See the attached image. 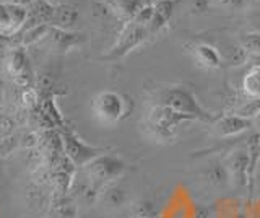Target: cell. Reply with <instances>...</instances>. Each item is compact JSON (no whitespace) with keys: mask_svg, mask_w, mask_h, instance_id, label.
Listing matches in <instances>:
<instances>
[{"mask_svg":"<svg viewBox=\"0 0 260 218\" xmlns=\"http://www.w3.org/2000/svg\"><path fill=\"white\" fill-rule=\"evenodd\" d=\"M231 182L241 192H250V160L246 150H236L226 160Z\"/></svg>","mask_w":260,"mask_h":218,"instance_id":"9","label":"cell"},{"mask_svg":"<svg viewBox=\"0 0 260 218\" xmlns=\"http://www.w3.org/2000/svg\"><path fill=\"white\" fill-rule=\"evenodd\" d=\"M156 218H161V216H159V215H158V216H156Z\"/></svg>","mask_w":260,"mask_h":218,"instance_id":"34","label":"cell"},{"mask_svg":"<svg viewBox=\"0 0 260 218\" xmlns=\"http://www.w3.org/2000/svg\"><path fill=\"white\" fill-rule=\"evenodd\" d=\"M250 192L255 194L260 197V168L255 169L254 177H252V184H250Z\"/></svg>","mask_w":260,"mask_h":218,"instance_id":"26","label":"cell"},{"mask_svg":"<svg viewBox=\"0 0 260 218\" xmlns=\"http://www.w3.org/2000/svg\"><path fill=\"white\" fill-rule=\"evenodd\" d=\"M127 165L125 161L112 153H103L101 157L94 158L91 163H88L83 171L89 181L104 188L106 184L116 182L119 177L125 173Z\"/></svg>","mask_w":260,"mask_h":218,"instance_id":"3","label":"cell"},{"mask_svg":"<svg viewBox=\"0 0 260 218\" xmlns=\"http://www.w3.org/2000/svg\"><path fill=\"white\" fill-rule=\"evenodd\" d=\"M28 23V9L12 2H0V38L18 36Z\"/></svg>","mask_w":260,"mask_h":218,"instance_id":"8","label":"cell"},{"mask_svg":"<svg viewBox=\"0 0 260 218\" xmlns=\"http://www.w3.org/2000/svg\"><path fill=\"white\" fill-rule=\"evenodd\" d=\"M143 5V0H111L109 2L112 13L124 23L132 21L137 17V13L142 10Z\"/></svg>","mask_w":260,"mask_h":218,"instance_id":"18","label":"cell"},{"mask_svg":"<svg viewBox=\"0 0 260 218\" xmlns=\"http://www.w3.org/2000/svg\"><path fill=\"white\" fill-rule=\"evenodd\" d=\"M153 5H154V15L148 26L151 36L156 35L158 31H161L162 28H166L169 25V21L174 17L176 9H177V0H158V2Z\"/></svg>","mask_w":260,"mask_h":218,"instance_id":"13","label":"cell"},{"mask_svg":"<svg viewBox=\"0 0 260 218\" xmlns=\"http://www.w3.org/2000/svg\"><path fill=\"white\" fill-rule=\"evenodd\" d=\"M156 104L168 106L187 116H192L197 120H200V122L213 124L218 119V116L211 114V112H208L203 108L199 103L197 96L193 95V91L184 85H173V86H166V88H162V90H159L156 95Z\"/></svg>","mask_w":260,"mask_h":218,"instance_id":"1","label":"cell"},{"mask_svg":"<svg viewBox=\"0 0 260 218\" xmlns=\"http://www.w3.org/2000/svg\"><path fill=\"white\" fill-rule=\"evenodd\" d=\"M252 26H254V31L260 33V7L252 13Z\"/></svg>","mask_w":260,"mask_h":218,"instance_id":"27","label":"cell"},{"mask_svg":"<svg viewBox=\"0 0 260 218\" xmlns=\"http://www.w3.org/2000/svg\"><path fill=\"white\" fill-rule=\"evenodd\" d=\"M59 132H60L62 143H63V153L69 157V160L77 168H85L88 163H91L94 158L101 157L103 153L108 151L106 148L86 143L73 129L67 126L62 127Z\"/></svg>","mask_w":260,"mask_h":218,"instance_id":"4","label":"cell"},{"mask_svg":"<svg viewBox=\"0 0 260 218\" xmlns=\"http://www.w3.org/2000/svg\"><path fill=\"white\" fill-rule=\"evenodd\" d=\"M213 131L218 137H234V135H241L242 132L249 131V129L254 127V120L241 117L238 114H224V116H218V119L213 124Z\"/></svg>","mask_w":260,"mask_h":218,"instance_id":"11","label":"cell"},{"mask_svg":"<svg viewBox=\"0 0 260 218\" xmlns=\"http://www.w3.org/2000/svg\"><path fill=\"white\" fill-rule=\"evenodd\" d=\"M125 98L116 91H101L93 98V112L94 116L104 124H114L125 116Z\"/></svg>","mask_w":260,"mask_h":218,"instance_id":"7","label":"cell"},{"mask_svg":"<svg viewBox=\"0 0 260 218\" xmlns=\"http://www.w3.org/2000/svg\"><path fill=\"white\" fill-rule=\"evenodd\" d=\"M10 2H12V4H16V5H21V7H26V9H28V7H29L32 2H35V0H10Z\"/></svg>","mask_w":260,"mask_h":218,"instance_id":"28","label":"cell"},{"mask_svg":"<svg viewBox=\"0 0 260 218\" xmlns=\"http://www.w3.org/2000/svg\"><path fill=\"white\" fill-rule=\"evenodd\" d=\"M208 216V210L203 208V207H199V213H197V218H207Z\"/></svg>","mask_w":260,"mask_h":218,"instance_id":"29","label":"cell"},{"mask_svg":"<svg viewBox=\"0 0 260 218\" xmlns=\"http://www.w3.org/2000/svg\"><path fill=\"white\" fill-rule=\"evenodd\" d=\"M242 47L249 52V55H258L260 54V33L257 31H249L244 33L239 39Z\"/></svg>","mask_w":260,"mask_h":218,"instance_id":"22","label":"cell"},{"mask_svg":"<svg viewBox=\"0 0 260 218\" xmlns=\"http://www.w3.org/2000/svg\"><path fill=\"white\" fill-rule=\"evenodd\" d=\"M202 177L210 188H215V189H223L231 182L226 161H221V160H211L205 166V169L202 171Z\"/></svg>","mask_w":260,"mask_h":218,"instance_id":"12","label":"cell"},{"mask_svg":"<svg viewBox=\"0 0 260 218\" xmlns=\"http://www.w3.org/2000/svg\"><path fill=\"white\" fill-rule=\"evenodd\" d=\"M255 124H257V126H260V114L254 119V126H255Z\"/></svg>","mask_w":260,"mask_h":218,"instance_id":"32","label":"cell"},{"mask_svg":"<svg viewBox=\"0 0 260 218\" xmlns=\"http://www.w3.org/2000/svg\"><path fill=\"white\" fill-rule=\"evenodd\" d=\"M193 57L202 67L205 69H219L223 66V59H221V52H219L218 47L202 43V44H195L192 47Z\"/></svg>","mask_w":260,"mask_h":218,"instance_id":"15","label":"cell"},{"mask_svg":"<svg viewBox=\"0 0 260 218\" xmlns=\"http://www.w3.org/2000/svg\"><path fill=\"white\" fill-rule=\"evenodd\" d=\"M242 88L247 96L260 98V66H254L247 72L242 80Z\"/></svg>","mask_w":260,"mask_h":218,"instance_id":"21","label":"cell"},{"mask_svg":"<svg viewBox=\"0 0 260 218\" xmlns=\"http://www.w3.org/2000/svg\"><path fill=\"white\" fill-rule=\"evenodd\" d=\"M219 4L226 9H233V10H241V9H246L249 0H219Z\"/></svg>","mask_w":260,"mask_h":218,"instance_id":"24","label":"cell"},{"mask_svg":"<svg viewBox=\"0 0 260 218\" xmlns=\"http://www.w3.org/2000/svg\"><path fill=\"white\" fill-rule=\"evenodd\" d=\"M4 98H5V90H4V86L2 83H0V104L4 103Z\"/></svg>","mask_w":260,"mask_h":218,"instance_id":"31","label":"cell"},{"mask_svg":"<svg viewBox=\"0 0 260 218\" xmlns=\"http://www.w3.org/2000/svg\"><path fill=\"white\" fill-rule=\"evenodd\" d=\"M234 114L254 120L260 114V98H257V96H247L239 106H236Z\"/></svg>","mask_w":260,"mask_h":218,"instance_id":"20","label":"cell"},{"mask_svg":"<svg viewBox=\"0 0 260 218\" xmlns=\"http://www.w3.org/2000/svg\"><path fill=\"white\" fill-rule=\"evenodd\" d=\"M46 2L52 4V5H62V4H67L65 0H46Z\"/></svg>","mask_w":260,"mask_h":218,"instance_id":"30","label":"cell"},{"mask_svg":"<svg viewBox=\"0 0 260 218\" xmlns=\"http://www.w3.org/2000/svg\"><path fill=\"white\" fill-rule=\"evenodd\" d=\"M153 15H154V5L153 4H145L142 7V10L137 13V17L132 21H135V23H138V25L148 28L151 20H153Z\"/></svg>","mask_w":260,"mask_h":218,"instance_id":"23","label":"cell"},{"mask_svg":"<svg viewBox=\"0 0 260 218\" xmlns=\"http://www.w3.org/2000/svg\"><path fill=\"white\" fill-rule=\"evenodd\" d=\"M85 41V35L83 33H75V31H69V29H60L51 26L47 31L46 38L41 43H47V46L51 47L55 52H69L73 47L80 46Z\"/></svg>","mask_w":260,"mask_h":218,"instance_id":"10","label":"cell"},{"mask_svg":"<svg viewBox=\"0 0 260 218\" xmlns=\"http://www.w3.org/2000/svg\"><path fill=\"white\" fill-rule=\"evenodd\" d=\"M78 18H80V13L73 5H70V4L55 5L51 25L49 26H55V28H60V29L72 31V28H75V25L78 23Z\"/></svg>","mask_w":260,"mask_h":218,"instance_id":"17","label":"cell"},{"mask_svg":"<svg viewBox=\"0 0 260 218\" xmlns=\"http://www.w3.org/2000/svg\"><path fill=\"white\" fill-rule=\"evenodd\" d=\"M210 9V0H192V10L197 15L207 13Z\"/></svg>","mask_w":260,"mask_h":218,"instance_id":"25","label":"cell"},{"mask_svg":"<svg viewBox=\"0 0 260 218\" xmlns=\"http://www.w3.org/2000/svg\"><path fill=\"white\" fill-rule=\"evenodd\" d=\"M4 67L7 70L8 77L12 82L20 88L32 86V69L28 59V54L21 46H12L8 47Z\"/></svg>","mask_w":260,"mask_h":218,"instance_id":"6","label":"cell"},{"mask_svg":"<svg viewBox=\"0 0 260 218\" xmlns=\"http://www.w3.org/2000/svg\"><path fill=\"white\" fill-rule=\"evenodd\" d=\"M195 117L182 114V112L174 111L168 106H161V104H154L148 111V117H146V127H148L150 134L159 142H169L177 135L179 129L184 124L195 122Z\"/></svg>","mask_w":260,"mask_h":218,"instance_id":"2","label":"cell"},{"mask_svg":"<svg viewBox=\"0 0 260 218\" xmlns=\"http://www.w3.org/2000/svg\"><path fill=\"white\" fill-rule=\"evenodd\" d=\"M148 36H151V35L146 26L138 25L135 21L124 23V28H122L116 44L111 47V51L108 54L103 55V59L109 60V62L120 60L122 57H125L127 54L132 52L135 47L143 44L146 39H148Z\"/></svg>","mask_w":260,"mask_h":218,"instance_id":"5","label":"cell"},{"mask_svg":"<svg viewBox=\"0 0 260 218\" xmlns=\"http://www.w3.org/2000/svg\"><path fill=\"white\" fill-rule=\"evenodd\" d=\"M219 52H221L223 64L226 62L231 67H239L242 64H246L250 57L249 52L242 47V44L234 41H226L223 44V49H219Z\"/></svg>","mask_w":260,"mask_h":218,"instance_id":"19","label":"cell"},{"mask_svg":"<svg viewBox=\"0 0 260 218\" xmlns=\"http://www.w3.org/2000/svg\"><path fill=\"white\" fill-rule=\"evenodd\" d=\"M132 218H148V216H140V215H132ZM156 218V216H154Z\"/></svg>","mask_w":260,"mask_h":218,"instance_id":"33","label":"cell"},{"mask_svg":"<svg viewBox=\"0 0 260 218\" xmlns=\"http://www.w3.org/2000/svg\"><path fill=\"white\" fill-rule=\"evenodd\" d=\"M100 202L104 204L108 208H122L128 204V194L117 182H109L101 189Z\"/></svg>","mask_w":260,"mask_h":218,"instance_id":"16","label":"cell"},{"mask_svg":"<svg viewBox=\"0 0 260 218\" xmlns=\"http://www.w3.org/2000/svg\"><path fill=\"white\" fill-rule=\"evenodd\" d=\"M77 210V200L72 197V194L52 192L49 200V213L52 218H75Z\"/></svg>","mask_w":260,"mask_h":218,"instance_id":"14","label":"cell"}]
</instances>
